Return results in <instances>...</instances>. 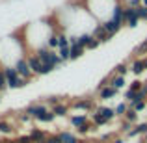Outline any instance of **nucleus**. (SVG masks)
<instances>
[{
	"label": "nucleus",
	"mask_w": 147,
	"mask_h": 143,
	"mask_svg": "<svg viewBox=\"0 0 147 143\" xmlns=\"http://www.w3.org/2000/svg\"><path fill=\"white\" fill-rule=\"evenodd\" d=\"M34 54H36V56L39 58L41 61H43V65H52L54 69H56L58 65L63 63V60L58 56V52L50 50L49 47H39V48H36V52H34Z\"/></svg>",
	"instance_id": "nucleus-1"
},
{
	"label": "nucleus",
	"mask_w": 147,
	"mask_h": 143,
	"mask_svg": "<svg viewBox=\"0 0 147 143\" xmlns=\"http://www.w3.org/2000/svg\"><path fill=\"white\" fill-rule=\"evenodd\" d=\"M2 71H4V75H6L7 87H11V89H19V87H22V86H26V84H28V80L22 78L13 65H4Z\"/></svg>",
	"instance_id": "nucleus-2"
},
{
	"label": "nucleus",
	"mask_w": 147,
	"mask_h": 143,
	"mask_svg": "<svg viewBox=\"0 0 147 143\" xmlns=\"http://www.w3.org/2000/svg\"><path fill=\"white\" fill-rule=\"evenodd\" d=\"M13 67L17 69V73H19V75H21L24 80H28V82L34 78V76H36V75L32 73V69H30V65H28V60H26V58H21V60H17V61H15V65H13Z\"/></svg>",
	"instance_id": "nucleus-3"
},
{
	"label": "nucleus",
	"mask_w": 147,
	"mask_h": 143,
	"mask_svg": "<svg viewBox=\"0 0 147 143\" xmlns=\"http://www.w3.org/2000/svg\"><path fill=\"white\" fill-rule=\"evenodd\" d=\"M138 22H140V17L136 13V7H125V26H130V28H136Z\"/></svg>",
	"instance_id": "nucleus-4"
},
{
	"label": "nucleus",
	"mask_w": 147,
	"mask_h": 143,
	"mask_svg": "<svg viewBox=\"0 0 147 143\" xmlns=\"http://www.w3.org/2000/svg\"><path fill=\"white\" fill-rule=\"evenodd\" d=\"M26 60H28V65H30L34 75H43V61L36 54H26Z\"/></svg>",
	"instance_id": "nucleus-5"
},
{
	"label": "nucleus",
	"mask_w": 147,
	"mask_h": 143,
	"mask_svg": "<svg viewBox=\"0 0 147 143\" xmlns=\"http://www.w3.org/2000/svg\"><path fill=\"white\" fill-rule=\"evenodd\" d=\"M71 108L82 110V111H91V110H95V104H93L91 99H80V100H75V102L71 104Z\"/></svg>",
	"instance_id": "nucleus-6"
},
{
	"label": "nucleus",
	"mask_w": 147,
	"mask_h": 143,
	"mask_svg": "<svg viewBox=\"0 0 147 143\" xmlns=\"http://www.w3.org/2000/svg\"><path fill=\"white\" fill-rule=\"evenodd\" d=\"M49 108L45 106V104H30L28 108H26V113L30 115V117H34V119H37L41 113H45Z\"/></svg>",
	"instance_id": "nucleus-7"
},
{
	"label": "nucleus",
	"mask_w": 147,
	"mask_h": 143,
	"mask_svg": "<svg viewBox=\"0 0 147 143\" xmlns=\"http://www.w3.org/2000/svg\"><path fill=\"white\" fill-rule=\"evenodd\" d=\"M102 26H104V30H106V34H108L110 37H114L115 34L121 30V24H119V22H115V21H112V19L104 21V22H102Z\"/></svg>",
	"instance_id": "nucleus-8"
},
{
	"label": "nucleus",
	"mask_w": 147,
	"mask_h": 143,
	"mask_svg": "<svg viewBox=\"0 0 147 143\" xmlns=\"http://www.w3.org/2000/svg\"><path fill=\"white\" fill-rule=\"evenodd\" d=\"M30 136H32V140L34 143H45V140H47V132L45 130H41V128H32L30 130Z\"/></svg>",
	"instance_id": "nucleus-9"
},
{
	"label": "nucleus",
	"mask_w": 147,
	"mask_h": 143,
	"mask_svg": "<svg viewBox=\"0 0 147 143\" xmlns=\"http://www.w3.org/2000/svg\"><path fill=\"white\" fill-rule=\"evenodd\" d=\"M95 111H97L99 115H102L104 119H108V121H112V119L115 117V110L114 108H106V106H99L95 108Z\"/></svg>",
	"instance_id": "nucleus-10"
},
{
	"label": "nucleus",
	"mask_w": 147,
	"mask_h": 143,
	"mask_svg": "<svg viewBox=\"0 0 147 143\" xmlns=\"http://www.w3.org/2000/svg\"><path fill=\"white\" fill-rule=\"evenodd\" d=\"M130 71L134 75H142L145 71V65H144V58H134L132 60V65H130Z\"/></svg>",
	"instance_id": "nucleus-11"
},
{
	"label": "nucleus",
	"mask_w": 147,
	"mask_h": 143,
	"mask_svg": "<svg viewBox=\"0 0 147 143\" xmlns=\"http://www.w3.org/2000/svg\"><path fill=\"white\" fill-rule=\"evenodd\" d=\"M58 140H60V143H80V140L71 132H60L58 134Z\"/></svg>",
	"instance_id": "nucleus-12"
},
{
	"label": "nucleus",
	"mask_w": 147,
	"mask_h": 143,
	"mask_svg": "<svg viewBox=\"0 0 147 143\" xmlns=\"http://www.w3.org/2000/svg\"><path fill=\"white\" fill-rule=\"evenodd\" d=\"M93 37H97L100 43H102V41H108V39H110V36L106 34V30H104V26H102V24H97V26H95V30H93Z\"/></svg>",
	"instance_id": "nucleus-13"
},
{
	"label": "nucleus",
	"mask_w": 147,
	"mask_h": 143,
	"mask_svg": "<svg viewBox=\"0 0 147 143\" xmlns=\"http://www.w3.org/2000/svg\"><path fill=\"white\" fill-rule=\"evenodd\" d=\"M110 86L112 87H115V89H121V87H125V76H119V75H112L110 76Z\"/></svg>",
	"instance_id": "nucleus-14"
},
{
	"label": "nucleus",
	"mask_w": 147,
	"mask_h": 143,
	"mask_svg": "<svg viewBox=\"0 0 147 143\" xmlns=\"http://www.w3.org/2000/svg\"><path fill=\"white\" fill-rule=\"evenodd\" d=\"M50 110H52V113L56 115V117H65L67 111H69V106L63 104V102H60V104H56V106H52Z\"/></svg>",
	"instance_id": "nucleus-15"
},
{
	"label": "nucleus",
	"mask_w": 147,
	"mask_h": 143,
	"mask_svg": "<svg viewBox=\"0 0 147 143\" xmlns=\"http://www.w3.org/2000/svg\"><path fill=\"white\" fill-rule=\"evenodd\" d=\"M88 123V115L86 113H80V115H71V125L75 126V128H78V126L86 125Z\"/></svg>",
	"instance_id": "nucleus-16"
},
{
	"label": "nucleus",
	"mask_w": 147,
	"mask_h": 143,
	"mask_svg": "<svg viewBox=\"0 0 147 143\" xmlns=\"http://www.w3.org/2000/svg\"><path fill=\"white\" fill-rule=\"evenodd\" d=\"M99 93H100V99H112V97H115L117 95V89L115 87H112V86H106V87H102V89H99Z\"/></svg>",
	"instance_id": "nucleus-17"
},
{
	"label": "nucleus",
	"mask_w": 147,
	"mask_h": 143,
	"mask_svg": "<svg viewBox=\"0 0 147 143\" xmlns=\"http://www.w3.org/2000/svg\"><path fill=\"white\" fill-rule=\"evenodd\" d=\"M65 47H71L69 36L65 32H58V48H65Z\"/></svg>",
	"instance_id": "nucleus-18"
},
{
	"label": "nucleus",
	"mask_w": 147,
	"mask_h": 143,
	"mask_svg": "<svg viewBox=\"0 0 147 143\" xmlns=\"http://www.w3.org/2000/svg\"><path fill=\"white\" fill-rule=\"evenodd\" d=\"M71 60H76V58H80L84 52H86V48L84 47H80V45H71Z\"/></svg>",
	"instance_id": "nucleus-19"
},
{
	"label": "nucleus",
	"mask_w": 147,
	"mask_h": 143,
	"mask_svg": "<svg viewBox=\"0 0 147 143\" xmlns=\"http://www.w3.org/2000/svg\"><path fill=\"white\" fill-rule=\"evenodd\" d=\"M54 119H56V115L52 113V110H47L45 113H41L39 117H37V121H41V123H52Z\"/></svg>",
	"instance_id": "nucleus-20"
},
{
	"label": "nucleus",
	"mask_w": 147,
	"mask_h": 143,
	"mask_svg": "<svg viewBox=\"0 0 147 143\" xmlns=\"http://www.w3.org/2000/svg\"><path fill=\"white\" fill-rule=\"evenodd\" d=\"M47 47L50 50H54V48H58V32H52L49 36V39H47Z\"/></svg>",
	"instance_id": "nucleus-21"
},
{
	"label": "nucleus",
	"mask_w": 147,
	"mask_h": 143,
	"mask_svg": "<svg viewBox=\"0 0 147 143\" xmlns=\"http://www.w3.org/2000/svg\"><path fill=\"white\" fill-rule=\"evenodd\" d=\"M91 37H93V34H80L76 41H78V45H80V47H84V48H86V47H88V43L91 41Z\"/></svg>",
	"instance_id": "nucleus-22"
},
{
	"label": "nucleus",
	"mask_w": 147,
	"mask_h": 143,
	"mask_svg": "<svg viewBox=\"0 0 147 143\" xmlns=\"http://www.w3.org/2000/svg\"><path fill=\"white\" fill-rule=\"evenodd\" d=\"M136 119H138V111L132 110V108H129V110L125 111V121H129L130 125H132V123H136Z\"/></svg>",
	"instance_id": "nucleus-23"
},
{
	"label": "nucleus",
	"mask_w": 147,
	"mask_h": 143,
	"mask_svg": "<svg viewBox=\"0 0 147 143\" xmlns=\"http://www.w3.org/2000/svg\"><path fill=\"white\" fill-rule=\"evenodd\" d=\"M58 56H60L63 61L71 60V48H69V47H65V48H58Z\"/></svg>",
	"instance_id": "nucleus-24"
},
{
	"label": "nucleus",
	"mask_w": 147,
	"mask_h": 143,
	"mask_svg": "<svg viewBox=\"0 0 147 143\" xmlns=\"http://www.w3.org/2000/svg\"><path fill=\"white\" fill-rule=\"evenodd\" d=\"M0 132H2V134H11V132H13V126H11V123L0 121Z\"/></svg>",
	"instance_id": "nucleus-25"
},
{
	"label": "nucleus",
	"mask_w": 147,
	"mask_h": 143,
	"mask_svg": "<svg viewBox=\"0 0 147 143\" xmlns=\"http://www.w3.org/2000/svg\"><path fill=\"white\" fill-rule=\"evenodd\" d=\"M114 73H115V75H119V76H125L127 73H129V65H127V63H119L117 67H115Z\"/></svg>",
	"instance_id": "nucleus-26"
},
{
	"label": "nucleus",
	"mask_w": 147,
	"mask_h": 143,
	"mask_svg": "<svg viewBox=\"0 0 147 143\" xmlns=\"http://www.w3.org/2000/svg\"><path fill=\"white\" fill-rule=\"evenodd\" d=\"M129 108H132V110H136V111H142V110H145V108H147V100H140V102H134V104H130Z\"/></svg>",
	"instance_id": "nucleus-27"
},
{
	"label": "nucleus",
	"mask_w": 147,
	"mask_h": 143,
	"mask_svg": "<svg viewBox=\"0 0 147 143\" xmlns=\"http://www.w3.org/2000/svg\"><path fill=\"white\" fill-rule=\"evenodd\" d=\"M144 84L145 82H142V80H134V82H130V87H129V89L136 93V91H140L142 87H144Z\"/></svg>",
	"instance_id": "nucleus-28"
},
{
	"label": "nucleus",
	"mask_w": 147,
	"mask_h": 143,
	"mask_svg": "<svg viewBox=\"0 0 147 143\" xmlns=\"http://www.w3.org/2000/svg\"><path fill=\"white\" fill-rule=\"evenodd\" d=\"M127 110H129V104H127V102L117 104V106H115V115H125Z\"/></svg>",
	"instance_id": "nucleus-29"
},
{
	"label": "nucleus",
	"mask_w": 147,
	"mask_h": 143,
	"mask_svg": "<svg viewBox=\"0 0 147 143\" xmlns=\"http://www.w3.org/2000/svg\"><path fill=\"white\" fill-rule=\"evenodd\" d=\"M136 13H138V17H140V19H145V21H147V7L145 6H138L136 7Z\"/></svg>",
	"instance_id": "nucleus-30"
},
{
	"label": "nucleus",
	"mask_w": 147,
	"mask_h": 143,
	"mask_svg": "<svg viewBox=\"0 0 147 143\" xmlns=\"http://www.w3.org/2000/svg\"><path fill=\"white\" fill-rule=\"evenodd\" d=\"M93 121H95V125H106L108 119H104L102 115H99L97 111H95V113H93Z\"/></svg>",
	"instance_id": "nucleus-31"
},
{
	"label": "nucleus",
	"mask_w": 147,
	"mask_h": 143,
	"mask_svg": "<svg viewBox=\"0 0 147 143\" xmlns=\"http://www.w3.org/2000/svg\"><path fill=\"white\" fill-rule=\"evenodd\" d=\"M100 45V41L97 39V37H91V41L88 43V47H86V50H93V48H97Z\"/></svg>",
	"instance_id": "nucleus-32"
},
{
	"label": "nucleus",
	"mask_w": 147,
	"mask_h": 143,
	"mask_svg": "<svg viewBox=\"0 0 147 143\" xmlns=\"http://www.w3.org/2000/svg\"><path fill=\"white\" fill-rule=\"evenodd\" d=\"M134 52H136V54H147V39L144 41V43H140V45H138Z\"/></svg>",
	"instance_id": "nucleus-33"
},
{
	"label": "nucleus",
	"mask_w": 147,
	"mask_h": 143,
	"mask_svg": "<svg viewBox=\"0 0 147 143\" xmlns=\"http://www.w3.org/2000/svg\"><path fill=\"white\" fill-rule=\"evenodd\" d=\"M7 87V80H6V75H4V71L0 69V91H4Z\"/></svg>",
	"instance_id": "nucleus-34"
},
{
	"label": "nucleus",
	"mask_w": 147,
	"mask_h": 143,
	"mask_svg": "<svg viewBox=\"0 0 147 143\" xmlns=\"http://www.w3.org/2000/svg\"><path fill=\"white\" fill-rule=\"evenodd\" d=\"M15 143H34V140H32V136H19L17 140H15Z\"/></svg>",
	"instance_id": "nucleus-35"
},
{
	"label": "nucleus",
	"mask_w": 147,
	"mask_h": 143,
	"mask_svg": "<svg viewBox=\"0 0 147 143\" xmlns=\"http://www.w3.org/2000/svg\"><path fill=\"white\" fill-rule=\"evenodd\" d=\"M47 102H49V104H52V106H56V104H60V102H61V99H60V97H49Z\"/></svg>",
	"instance_id": "nucleus-36"
},
{
	"label": "nucleus",
	"mask_w": 147,
	"mask_h": 143,
	"mask_svg": "<svg viewBox=\"0 0 147 143\" xmlns=\"http://www.w3.org/2000/svg\"><path fill=\"white\" fill-rule=\"evenodd\" d=\"M136 130H138V134H147V123H142V125H138Z\"/></svg>",
	"instance_id": "nucleus-37"
},
{
	"label": "nucleus",
	"mask_w": 147,
	"mask_h": 143,
	"mask_svg": "<svg viewBox=\"0 0 147 143\" xmlns=\"http://www.w3.org/2000/svg\"><path fill=\"white\" fill-rule=\"evenodd\" d=\"M45 143H60V140H58V136H49L45 140Z\"/></svg>",
	"instance_id": "nucleus-38"
},
{
	"label": "nucleus",
	"mask_w": 147,
	"mask_h": 143,
	"mask_svg": "<svg viewBox=\"0 0 147 143\" xmlns=\"http://www.w3.org/2000/svg\"><path fill=\"white\" fill-rule=\"evenodd\" d=\"M112 143H123V140H114Z\"/></svg>",
	"instance_id": "nucleus-39"
},
{
	"label": "nucleus",
	"mask_w": 147,
	"mask_h": 143,
	"mask_svg": "<svg viewBox=\"0 0 147 143\" xmlns=\"http://www.w3.org/2000/svg\"><path fill=\"white\" fill-rule=\"evenodd\" d=\"M142 6H145V7H147V0H142Z\"/></svg>",
	"instance_id": "nucleus-40"
},
{
	"label": "nucleus",
	"mask_w": 147,
	"mask_h": 143,
	"mask_svg": "<svg viewBox=\"0 0 147 143\" xmlns=\"http://www.w3.org/2000/svg\"><path fill=\"white\" fill-rule=\"evenodd\" d=\"M144 65H145V69H147V58H144Z\"/></svg>",
	"instance_id": "nucleus-41"
},
{
	"label": "nucleus",
	"mask_w": 147,
	"mask_h": 143,
	"mask_svg": "<svg viewBox=\"0 0 147 143\" xmlns=\"http://www.w3.org/2000/svg\"><path fill=\"white\" fill-rule=\"evenodd\" d=\"M0 143H11V141H6V140H4V141H2V140H0Z\"/></svg>",
	"instance_id": "nucleus-42"
},
{
	"label": "nucleus",
	"mask_w": 147,
	"mask_h": 143,
	"mask_svg": "<svg viewBox=\"0 0 147 143\" xmlns=\"http://www.w3.org/2000/svg\"><path fill=\"white\" fill-rule=\"evenodd\" d=\"M13 143H15V141H13Z\"/></svg>",
	"instance_id": "nucleus-43"
}]
</instances>
